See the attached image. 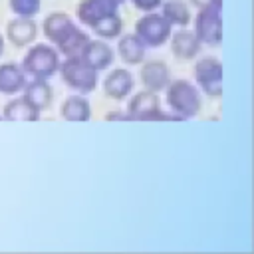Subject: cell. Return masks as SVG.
Instances as JSON below:
<instances>
[{
	"label": "cell",
	"instance_id": "cell-11",
	"mask_svg": "<svg viewBox=\"0 0 254 254\" xmlns=\"http://www.w3.org/2000/svg\"><path fill=\"white\" fill-rule=\"evenodd\" d=\"M141 81H143L145 89H149V91H155V93L163 91L171 81L169 65L165 62H159V60L147 62L141 67Z\"/></svg>",
	"mask_w": 254,
	"mask_h": 254
},
{
	"label": "cell",
	"instance_id": "cell-12",
	"mask_svg": "<svg viewBox=\"0 0 254 254\" xmlns=\"http://www.w3.org/2000/svg\"><path fill=\"white\" fill-rule=\"evenodd\" d=\"M79 58L85 64H89L93 69L101 71V69L109 67V64L113 62V50L103 40H87V44L83 46Z\"/></svg>",
	"mask_w": 254,
	"mask_h": 254
},
{
	"label": "cell",
	"instance_id": "cell-24",
	"mask_svg": "<svg viewBox=\"0 0 254 254\" xmlns=\"http://www.w3.org/2000/svg\"><path fill=\"white\" fill-rule=\"evenodd\" d=\"M214 2H222V0H190V4L196 6V8H204V6L214 4Z\"/></svg>",
	"mask_w": 254,
	"mask_h": 254
},
{
	"label": "cell",
	"instance_id": "cell-14",
	"mask_svg": "<svg viewBox=\"0 0 254 254\" xmlns=\"http://www.w3.org/2000/svg\"><path fill=\"white\" fill-rule=\"evenodd\" d=\"M24 85H26V71L20 65H16L14 62L0 65V93L14 95L22 91Z\"/></svg>",
	"mask_w": 254,
	"mask_h": 254
},
{
	"label": "cell",
	"instance_id": "cell-13",
	"mask_svg": "<svg viewBox=\"0 0 254 254\" xmlns=\"http://www.w3.org/2000/svg\"><path fill=\"white\" fill-rule=\"evenodd\" d=\"M36 34H38V26H36L34 18H22V16H18L6 28V36H8L10 44L16 46V48H24V46L32 44L36 40Z\"/></svg>",
	"mask_w": 254,
	"mask_h": 254
},
{
	"label": "cell",
	"instance_id": "cell-18",
	"mask_svg": "<svg viewBox=\"0 0 254 254\" xmlns=\"http://www.w3.org/2000/svg\"><path fill=\"white\" fill-rule=\"evenodd\" d=\"M2 117L6 121H38L40 119V111L30 105L24 97H18V99H12L4 105L2 109Z\"/></svg>",
	"mask_w": 254,
	"mask_h": 254
},
{
	"label": "cell",
	"instance_id": "cell-6",
	"mask_svg": "<svg viewBox=\"0 0 254 254\" xmlns=\"http://www.w3.org/2000/svg\"><path fill=\"white\" fill-rule=\"evenodd\" d=\"M173 26L167 22L163 14H157L155 10L147 16L139 18L135 24V36L145 44V48H159L163 46L171 36Z\"/></svg>",
	"mask_w": 254,
	"mask_h": 254
},
{
	"label": "cell",
	"instance_id": "cell-17",
	"mask_svg": "<svg viewBox=\"0 0 254 254\" xmlns=\"http://www.w3.org/2000/svg\"><path fill=\"white\" fill-rule=\"evenodd\" d=\"M60 115L65 119V121H71V123H85L89 121L91 117V105L85 97L81 95H69L62 107H60Z\"/></svg>",
	"mask_w": 254,
	"mask_h": 254
},
{
	"label": "cell",
	"instance_id": "cell-1",
	"mask_svg": "<svg viewBox=\"0 0 254 254\" xmlns=\"http://www.w3.org/2000/svg\"><path fill=\"white\" fill-rule=\"evenodd\" d=\"M44 36L62 52L65 58L79 56L83 46L87 44L89 36L81 32L75 22L64 14V12H54L44 20Z\"/></svg>",
	"mask_w": 254,
	"mask_h": 254
},
{
	"label": "cell",
	"instance_id": "cell-5",
	"mask_svg": "<svg viewBox=\"0 0 254 254\" xmlns=\"http://www.w3.org/2000/svg\"><path fill=\"white\" fill-rule=\"evenodd\" d=\"M222 2L208 4L204 8H198V14L194 18V36L200 44L206 46H218L222 42Z\"/></svg>",
	"mask_w": 254,
	"mask_h": 254
},
{
	"label": "cell",
	"instance_id": "cell-22",
	"mask_svg": "<svg viewBox=\"0 0 254 254\" xmlns=\"http://www.w3.org/2000/svg\"><path fill=\"white\" fill-rule=\"evenodd\" d=\"M8 4H10V10L22 18H34L42 8L40 0H8Z\"/></svg>",
	"mask_w": 254,
	"mask_h": 254
},
{
	"label": "cell",
	"instance_id": "cell-2",
	"mask_svg": "<svg viewBox=\"0 0 254 254\" xmlns=\"http://www.w3.org/2000/svg\"><path fill=\"white\" fill-rule=\"evenodd\" d=\"M165 89H167V103L175 119H190L198 115L202 101H200L198 89L190 81L175 79V81H169Z\"/></svg>",
	"mask_w": 254,
	"mask_h": 254
},
{
	"label": "cell",
	"instance_id": "cell-10",
	"mask_svg": "<svg viewBox=\"0 0 254 254\" xmlns=\"http://www.w3.org/2000/svg\"><path fill=\"white\" fill-rule=\"evenodd\" d=\"M133 85H135L133 75H131L127 69H123V67L111 69V71L107 73V77L103 79V91H105V95H107L109 99H115V101L125 99V97L131 93Z\"/></svg>",
	"mask_w": 254,
	"mask_h": 254
},
{
	"label": "cell",
	"instance_id": "cell-23",
	"mask_svg": "<svg viewBox=\"0 0 254 254\" xmlns=\"http://www.w3.org/2000/svg\"><path fill=\"white\" fill-rule=\"evenodd\" d=\"M131 2L135 8H139L143 12H153L163 4V0H131Z\"/></svg>",
	"mask_w": 254,
	"mask_h": 254
},
{
	"label": "cell",
	"instance_id": "cell-25",
	"mask_svg": "<svg viewBox=\"0 0 254 254\" xmlns=\"http://www.w3.org/2000/svg\"><path fill=\"white\" fill-rule=\"evenodd\" d=\"M4 54V38H2V34H0V56Z\"/></svg>",
	"mask_w": 254,
	"mask_h": 254
},
{
	"label": "cell",
	"instance_id": "cell-8",
	"mask_svg": "<svg viewBox=\"0 0 254 254\" xmlns=\"http://www.w3.org/2000/svg\"><path fill=\"white\" fill-rule=\"evenodd\" d=\"M127 119L133 121H159V119H169L163 111H161V103L155 91L143 89L139 93H135L129 101L127 107Z\"/></svg>",
	"mask_w": 254,
	"mask_h": 254
},
{
	"label": "cell",
	"instance_id": "cell-15",
	"mask_svg": "<svg viewBox=\"0 0 254 254\" xmlns=\"http://www.w3.org/2000/svg\"><path fill=\"white\" fill-rule=\"evenodd\" d=\"M169 40H171V52L181 60H190L200 52V42L194 36V32L181 30V32H175L173 36H169Z\"/></svg>",
	"mask_w": 254,
	"mask_h": 254
},
{
	"label": "cell",
	"instance_id": "cell-7",
	"mask_svg": "<svg viewBox=\"0 0 254 254\" xmlns=\"http://www.w3.org/2000/svg\"><path fill=\"white\" fill-rule=\"evenodd\" d=\"M194 79L208 97L222 95V64L216 58H202L194 64Z\"/></svg>",
	"mask_w": 254,
	"mask_h": 254
},
{
	"label": "cell",
	"instance_id": "cell-4",
	"mask_svg": "<svg viewBox=\"0 0 254 254\" xmlns=\"http://www.w3.org/2000/svg\"><path fill=\"white\" fill-rule=\"evenodd\" d=\"M60 67V56L58 50H54L48 44H38L28 50L22 62V69L30 73L32 77L38 79H48L52 77Z\"/></svg>",
	"mask_w": 254,
	"mask_h": 254
},
{
	"label": "cell",
	"instance_id": "cell-19",
	"mask_svg": "<svg viewBox=\"0 0 254 254\" xmlns=\"http://www.w3.org/2000/svg\"><path fill=\"white\" fill-rule=\"evenodd\" d=\"M117 52L125 64H141L145 58V44L135 34H127L119 38Z\"/></svg>",
	"mask_w": 254,
	"mask_h": 254
},
{
	"label": "cell",
	"instance_id": "cell-16",
	"mask_svg": "<svg viewBox=\"0 0 254 254\" xmlns=\"http://www.w3.org/2000/svg\"><path fill=\"white\" fill-rule=\"evenodd\" d=\"M24 99L30 105H34L38 111H44L46 107H50V103L54 99V91H52V87H50V83L46 79L34 77L32 83L24 85Z\"/></svg>",
	"mask_w": 254,
	"mask_h": 254
},
{
	"label": "cell",
	"instance_id": "cell-9",
	"mask_svg": "<svg viewBox=\"0 0 254 254\" xmlns=\"http://www.w3.org/2000/svg\"><path fill=\"white\" fill-rule=\"evenodd\" d=\"M125 0H81L75 8V14H77L81 24L91 26L95 20H99L103 16L117 14V8Z\"/></svg>",
	"mask_w": 254,
	"mask_h": 254
},
{
	"label": "cell",
	"instance_id": "cell-21",
	"mask_svg": "<svg viewBox=\"0 0 254 254\" xmlns=\"http://www.w3.org/2000/svg\"><path fill=\"white\" fill-rule=\"evenodd\" d=\"M99 38L103 40H113V38H119L121 30H123V22L117 14H109V16H103L99 20H95L91 26H89Z\"/></svg>",
	"mask_w": 254,
	"mask_h": 254
},
{
	"label": "cell",
	"instance_id": "cell-3",
	"mask_svg": "<svg viewBox=\"0 0 254 254\" xmlns=\"http://www.w3.org/2000/svg\"><path fill=\"white\" fill-rule=\"evenodd\" d=\"M58 71L62 73V79L65 81V85L77 93H91L99 81V75H97L99 71L93 69L89 64H85L79 56L65 58V62L60 64Z\"/></svg>",
	"mask_w": 254,
	"mask_h": 254
},
{
	"label": "cell",
	"instance_id": "cell-20",
	"mask_svg": "<svg viewBox=\"0 0 254 254\" xmlns=\"http://www.w3.org/2000/svg\"><path fill=\"white\" fill-rule=\"evenodd\" d=\"M161 14L167 18V22L171 26L185 28L190 22V10H189V6L183 0H169V2H165Z\"/></svg>",
	"mask_w": 254,
	"mask_h": 254
}]
</instances>
